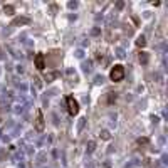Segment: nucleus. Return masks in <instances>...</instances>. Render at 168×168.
<instances>
[{
	"instance_id": "f257e3e1",
	"label": "nucleus",
	"mask_w": 168,
	"mask_h": 168,
	"mask_svg": "<svg viewBox=\"0 0 168 168\" xmlns=\"http://www.w3.org/2000/svg\"><path fill=\"white\" fill-rule=\"evenodd\" d=\"M109 79L113 83H119L125 79V67L121 66V64H114L109 71Z\"/></svg>"
},
{
	"instance_id": "f03ea898",
	"label": "nucleus",
	"mask_w": 168,
	"mask_h": 168,
	"mask_svg": "<svg viewBox=\"0 0 168 168\" xmlns=\"http://www.w3.org/2000/svg\"><path fill=\"white\" fill-rule=\"evenodd\" d=\"M66 104H67V111L71 116H76L79 113V103L74 99V96H67L66 98Z\"/></svg>"
},
{
	"instance_id": "7ed1b4c3",
	"label": "nucleus",
	"mask_w": 168,
	"mask_h": 168,
	"mask_svg": "<svg viewBox=\"0 0 168 168\" xmlns=\"http://www.w3.org/2000/svg\"><path fill=\"white\" fill-rule=\"evenodd\" d=\"M44 126H46L44 114H42L41 109H37V113H35V121H34V128H35L37 131H44Z\"/></svg>"
},
{
	"instance_id": "20e7f679",
	"label": "nucleus",
	"mask_w": 168,
	"mask_h": 168,
	"mask_svg": "<svg viewBox=\"0 0 168 168\" xmlns=\"http://www.w3.org/2000/svg\"><path fill=\"white\" fill-rule=\"evenodd\" d=\"M34 66H35L37 71H44L46 69V56L42 52L35 54V57H34Z\"/></svg>"
},
{
	"instance_id": "39448f33",
	"label": "nucleus",
	"mask_w": 168,
	"mask_h": 168,
	"mask_svg": "<svg viewBox=\"0 0 168 168\" xmlns=\"http://www.w3.org/2000/svg\"><path fill=\"white\" fill-rule=\"evenodd\" d=\"M136 46L138 47H145V46H146V37L145 35H140L136 39Z\"/></svg>"
},
{
	"instance_id": "423d86ee",
	"label": "nucleus",
	"mask_w": 168,
	"mask_h": 168,
	"mask_svg": "<svg viewBox=\"0 0 168 168\" xmlns=\"http://www.w3.org/2000/svg\"><path fill=\"white\" fill-rule=\"evenodd\" d=\"M29 19L27 17H22V19H15V20H12V25H17V24H29Z\"/></svg>"
},
{
	"instance_id": "0eeeda50",
	"label": "nucleus",
	"mask_w": 168,
	"mask_h": 168,
	"mask_svg": "<svg viewBox=\"0 0 168 168\" xmlns=\"http://www.w3.org/2000/svg\"><path fill=\"white\" fill-rule=\"evenodd\" d=\"M4 12H5L7 15H14V14H15V9H14L12 5H5L4 7Z\"/></svg>"
},
{
	"instance_id": "6e6552de",
	"label": "nucleus",
	"mask_w": 168,
	"mask_h": 168,
	"mask_svg": "<svg viewBox=\"0 0 168 168\" xmlns=\"http://www.w3.org/2000/svg\"><path fill=\"white\" fill-rule=\"evenodd\" d=\"M140 62H143V64L148 62V54L146 52H140Z\"/></svg>"
},
{
	"instance_id": "1a4fd4ad",
	"label": "nucleus",
	"mask_w": 168,
	"mask_h": 168,
	"mask_svg": "<svg viewBox=\"0 0 168 168\" xmlns=\"http://www.w3.org/2000/svg\"><path fill=\"white\" fill-rule=\"evenodd\" d=\"M116 98H118V96H116V93H109V98H108V103H113V101H116Z\"/></svg>"
},
{
	"instance_id": "9d476101",
	"label": "nucleus",
	"mask_w": 168,
	"mask_h": 168,
	"mask_svg": "<svg viewBox=\"0 0 168 168\" xmlns=\"http://www.w3.org/2000/svg\"><path fill=\"white\" fill-rule=\"evenodd\" d=\"M56 76H57V72H52V74H49V76H46V81H47V83H51V79H54V77H56Z\"/></svg>"
},
{
	"instance_id": "9b49d317",
	"label": "nucleus",
	"mask_w": 168,
	"mask_h": 168,
	"mask_svg": "<svg viewBox=\"0 0 168 168\" xmlns=\"http://www.w3.org/2000/svg\"><path fill=\"white\" fill-rule=\"evenodd\" d=\"M103 138H104V140H109V133H108V131H103Z\"/></svg>"
}]
</instances>
